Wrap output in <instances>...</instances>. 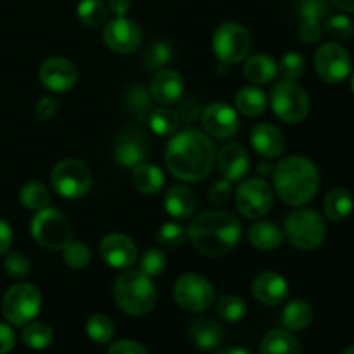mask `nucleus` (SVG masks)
Listing matches in <instances>:
<instances>
[{
	"instance_id": "1",
	"label": "nucleus",
	"mask_w": 354,
	"mask_h": 354,
	"mask_svg": "<svg viewBox=\"0 0 354 354\" xmlns=\"http://www.w3.org/2000/svg\"><path fill=\"white\" fill-rule=\"evenodd\" d=\"M169 173L182 182L206 178L216 161L213 142L199 130H183L169 140L165 154Z\"/></svg>"
},
{
	"instance_id": "2",
	"label": "nucleus",
	"mask_w": 354,
	"mask_h": 354,
	"mask_svg": "<svg viewBox=\"0 0 354 354\" xmlns=\"http://www.w3.org/2000/svg\"><path fill=\"white\" fill-rule=\"evenodd\" d=\"M242 235L239 218L223 209H209L194 218L189 228V237L197 251L218 258L234 251Z\"/></svg>"
},
{
	"instance_id": "3",
	"label": "nucleus",
	"mask_w": 354,
	"mask_h": 354,
	"mask_svg": "<svg viewBox=\"0 0 354 354\" xmlns=\"http://www.w3.org/2000/svg\"><path fill=\"white\" fill-rule=\"evenodd\" d=\"M273 182L287 206L299 207L310 203L320 187V173L313 161L303 156H289L273 169Z\"/></svg>"
},
{
	"instance_id": "4",
	"label": "nucleus",
	"mask_w": 354,
	"mask_h": 354,
	"mask_svg": "<svg viewBox=\"0 0 354 354\" xmlns=\"http://www.w3.org/2000/svg\"><path fill=\"white\" fill-rule=\"evenodd\" d=\"M114 299L116 304L131 317H144L151 313L158 301V290L151 277L138 272L121 273L114 283Z\"/></svg>"
},
{
	"instance_id": "5",
	"label": "nucleus",
	"mask_w": 354,
	"mask_h": 354,
	"mask_svg": "<svg viewBox=\"0 0 354 354\" xmlns=\"http://www.w3.org/2000/svg\"><path fill=\"white\" fill-rule=\"evenodd\" d=\"M286 237L290 244L301 251H313L318 249L325 241L327 228L320 214L313 209L294 211L287 216Z\"/></svg>"
},
{
	"instance_id": "6",
	"label": "nucleus",
	"mask_w": 354,
	"mask_h": 354,
	"mask_svg": "<svg viewBox=\"0 0 354 354\" xmlns=\"http://www.w3.org/2000/svg\"><path fill=\"white\" fill-rule=\"evenodd\" d=\"M31 235L47 251H62L73 241V227L61 211L45 207L31 221Z\"/></svg>"
},
{
	"instance_id": "7",
	"label": "nucleus",
	"mask_w": 354,
	"mask_h": 354,
	"mask_svg": "<svg viewBox=\"0 0 354 354\" xmlns=\"http://www.w3.org/2000/svg\"><path fill=\"white\" fill-rule=\"evenodd\" d=\"M272 107L279 120L296 124L306 120L310 113V97L297 83L280 80L272 88Z\"/></svg>"
},
{
	"instance_id": "8",
	"label": "nucleus",
	"mask_w": 354,
	"mask_h": 354,
	"mask_svg": "<svg viewBox=\"0 0 354 354\" xmlns=\"http://www.w3.org/2000/svg\"><path fill=\"white\" fill-rule=\"evenodd\" d=\"M41 308V294L31 283H16L2 297V313L16 327L30 324Z\"/></svg>"
},
{
	"instance_id": "9",
	"label": "nucleus",
	"mask_w": 354,
	"mask_h": 354,
	"mask_svg": "<svg viewBox=\"0 0 354 354\" xmlns=\"http://www.w3.org/2000/svg\"><path fill=\"white\" fill-rule=\"evenodd\" d=\"M251 33L239 23H223L214 30L213 50L223 64H237L251 52Z\"/></svg>"
},
{
	"instance_id": "10",
	"label": "nucleus",
	"mask_w": 354,
	"mask_h": 354,
	"mask_svg": "<svg viewBox=\"0 0 354 354\" xmlns=\"http://www.w3.org/2000/svg\"><path fill=\"white\" fill-rule=\"evenodd\" d=\"M50 182L59 196L66 199H80L92 187V173L78 159H64L54 166Z\"/></svg>"
},
{
	"instance_id": "11",
	"label": "nucleus",
	"mask_w": 354,
	"mask_h": 354,
	"mask_svg": "<svg viewBox=\"0 0 354 354\" xmlns=\"http://www.w3.org/2000/svg\"><path fill=\"white\" fill-rule=\"evenodd\" d=\"M176 304L190 313H203L213 304L214 289L199 273H185L175 282L173 289Z\"/></svg>"
},
{
	"instance_id": "12",
	"label": "nucleus",
	"mask_w": 354,
	"mask_h": 354,
	"mask_svg": "<svg viewBox=\"0 0 354 354\" xmlns=\"http://www.w3.org/2000/svg\"><path fill=\"white\" fill-rule=\"evenodd\" d=\"M273 204V192L265 178H249L239 187L235 206L248 220H259L265 216Z\"/></svg>"
},
{
	"instance_id": "13",
	"label": "nucleus",
	"mask_w": 354,
	"mask_h": 354,
	"mask_svg": "<svg viewBox=\"0 0 354 354\" xmlns=\"http://www.w3.org/2000/svg\"><path fill=\"white\" fill-rule=\"evenodd\" d=\"M351 57L337 41L324 44L315 52V69L327 83H341L351 73Z\"/></svg>"
},
{
	"instance_id": "14",
	"label": "nucleus",
	"mask_w": 354,
	"mask_h": 354,
	"mask_svg": "<svg viewBox=\"0 0 354 354\" xmlns=\"http://www.w3.org/2000/svg\"><path fill=\"white\" fill-rule=\"evenodd\" d=\"M104 44L116 54H130L137 50L142 41V30L135 21L124 16H116L107 21L102 31Z\"/></svg>"
},
{
	"instance_id": "15",
	"label": "nucleus",
	"mask_w": 354,
	"mask_h": 354,
	"mask_svg": "<svg viewBox=\"0 0 354 354\" xmlns=\"http://www.w3.org/2000/svg\"><path fill=\"white\" fill-rule=\"evenodd\" d=\"M149 154L147 140L137 128H124L118 133L114 144V159L123 168H135L145 161Z\"/></svg>"
},
{
	"instance_id": "16",
	"label": "nucleus",
	"mask_w": 354,
	"mask_h": 354,
	"mask_svg": "<svg viewBox=\"0 0 354 354\" xmlns=\"http://www.w3.org/2000/svg\"><path fill=\"white\" fill-rule=\"evenodd\" d=\"M40 82L50 92H68L78 80V71L64 57H50L40 66Z\"/></svg>"
},
{
	"instance_id": "17",
	"label": "nucleus",
	"mask_w": 354,
	"mask_h": 354,
	"mask_svg": "<svg viewBox=\"0 0 354 354\" xmlns=\"http://www.w3.org/2000/svg\"><path fill=\"white\" fill-rule=\"evenodd\" d=\"M100 258L113 268H130L137 261V248L133 241L123 234H109L99 245Z\"/></svg>"
},
{
	"instance_id": "18",
	"label": "nucleus",
	"mask_w": 354,
	"mask_h": 354,
	"mask_svg": "<svg viewBox=\"0 0 354 354\" xmlns=\"http://www.w3.org/2000/svg\"><path fill=\"white\" fill-rule=\"evenodd\" d=\"M203 127L209 135L216 138H228L237 133V113L225 102H213L203 111Z\"/></svg>"
},
{
	"instance_id": "19",
	"label": "nucleus",
	"mask_w": 354,
	"mask_h": 354,
	"mask_svg": "<svg viewBox=\"0 0 354 354\" xmlns=\"http://www.w3.org/2000/svg\"><path fill=\"white\" fill-rule=\"evenodd\" d=\"M252 296L266 306H277L289 296V282L277 272H263L252 280Z\"/></svg>"
},
{
	"instance_id": "20",
	"label": "nucleus",
	"mask_w": 354,
	"mask_h": 354,
	"mask_svg": "<svg viewBox=\"0 0 354 354\" xmlns=\"http://www.w3.org/2000/svg\"><path fill=\"white\" fill-rule=\"evenodd\" d=\"M185 83L175 69H161L151 82V95L161 106L175 104L182 97Z\"/></svg>"
},
{
	"instance_id": "21",
	"label": "nucleus",
	"mask_w": 354,
	"mask_h": 354,
	"mask_svg": "<svg viewBox=\"0 0 354 354\" xmlns=\"http://www.w3.org/2000/svg\"><path fill=\"white\" fill-rule=\"evenodd\" d=\"M251 144L259 156L266 159L279 158L286 149V138L282 131L270 123L256 124L251 133Z\"/></svg>"
},
{
	"instance_id": "22",
	"label": "nucleus",
	"mask_w": 354,
	"mask_h": 354,
	"mask_svg": "<svg viewBox=\"0 0 354 354\" xmlns=\"http://www.w3.org/2000/svg\"><path fill=\"white\" fill-rule=\"evenodd\" d=\"M218 168L228 182H237L248 173L249 154L241 144L225 145L218 156Z\"/></svg>"
},
{
	"instance_id": "23",
	"label": "nucleus",
	"mask_w": 354,
	"mask_h": 354,
	"mask_svg": "<svg viewBox=\"0 0 354 354\" xmlns=\"http://www.w3.org/2000/svg\"><path fill=\"white\" fill-rule=\"evenodd\" d=\"M189 335L203 351H211L223 341V327L213 318H196L189 325Z\"/></svg>"
},
{
	"instance_id": "24",
	"label": "nucleus",
	"mask_w": 354,
	"mask_h": 354,
	"mask_svg": "<svg viewBox=\"0 0 354 354\" xmlns=\"http://www.w3.org/2000/svg\"><path fill=\"white\" fill-rule=\"evenodd\" d=\"M197 207V197L194 190L185 185H175L165 194V209L169 216L185 220L194 214Z\"/></svg>"
},
{
	"instance_id": "25",
	"label": "nucleus",
	"mask_w": 354,
	"mask_h": 354,
	"mask_svg": "<svg viewBox=\"0 0 354 354\" xmlns=\"http://www.w3.org/2000/svg\"><path fill=\"white\" fill-rule=\"evenodd\" d=\"M259 354H303L299 341L287 328H273L263 337Z\"/></svg>"
},
{
	"instance_id": "26",
	"label": "nucleus",
	"mask_w": 354,
	"mask_h": 354,
	"mask_svg": "<svg viewBox=\"0 0 354 354\" xmlns=\"http://www.w3.org/2000/svg\"><path fill=\"white\" fill-rule=\"evenodd\" d=\"M354 201L351 192L342 187H335L325 196L324 213L330 221H342L353 213Z\"/></svg>"
},
{
	"instance_id": "27",
	"label": "nucleus",
	"mask_w": 354,
	"mask_h": 354,
	"mask_svg": "<svg viewBox=\"0 0 354 354\" xmlns=\"http://www.w3.org/2000/svg\"><path fill=\"white\" fill-rule=\"evenodd\" d=\"M131 180H133V185L137 187L138 192L145 194V196H154L165 185V175H162L161 169L145 161L135 166Z\"/></svg>"
},
{
	"instance_id": "28",
	"label": "nucleus",
	"mask_w": 354,
	"mask_h": 354,
	"mask_svg": "<svg viewBox=\"0 0 354 354\" xmlns=\"http://www.w3.org/2000/svg\"><path fill=\"white\" fill-rule=\"evenodd\" d=\"M283 235L279 227L270 221H258L249 228V242L259 251H273L282 245Z\"/></svg>"
},
{
	"instance_id": "29",
	"label": "nucleus",
	"mask_w": 354,
	"mask_h": 354,
	"mask_svg": "<svg viewBox=\"0 0 354 354\" xmlns=\"http://www.w3.org/2000/svg\"><path fill=\"white\" fill-rule=\"evenodd\" d=\"M244 76L252 83H270L272 80H275L277 73H279V64L273 61L272 57L265 54L252 55L245 61L244 64Z\"/></svg>"
},
{
	"instance_id": "30",
	"label": "nucleus",
	"mask_w": 354,
	"mask_h": 354,
	"mask_svg": "<svg viewBox=\"0 0 354 354\" xmlns=\"http://www.w3.org/2000/svg\"><path fill=\"white\" fill-rule=\"evenodd\" d=\"M266 104H268V99H266L265 92L261 88H256V86L241 88L237 95H235V106H237V109L244 116L249 118L259 116V114L265 113Z\"/></svg>"
},
{
	"instance_id": "31",
	"label": "nucleus",
	"mask_w": 354,
	"mask_h": 354,
	"mask_svg": "<svg viewBox=\"0 0 354 354\" xmlns=\"http://www.w3.org/2000/svg\"><path fill=\"white\" fill-rule=\"evenodd\" d=\"M313 320V310L306 301H292L282 311V324L287 330H304Z\"/></svg>"
},
{
	"instance_id": "32",
	"label": "nucleus",
	"mask_w": 354,
	"mask_h": 354,
	"mask_svg": "<svg viewBox=\"0 0 354 354\" xmlns=\"http://www.w3.org/2000/svg\"><path fill=\"white\" fill-rule=\"evenodd\" d=\"M149 124H151V130L159 137L175 135L180 124L178 113L168 109V107H158V109L151 111V114H149Z\"/></svg>"
},
{
	"instance_id": "33",
	"label": "nucleus",
	"mask_w": 354,
	"mask_h": 354,
	"mask_svg": "<svg viewBox=\"0 0 354 354\" xmlns=\"http://www.w3.org/2000/svg\"><path fill=\"white\" fill-rule=\"evenodd\" d=\"M21 339H23V342L28 348L41 351V349H47L52 344V341H54V330L47 324L35 322V324L26 325L23 328Z\"/></svg>"
},
{
	"instance_id": "34",
	"label": "nucleus",
	"mask_w": 354,
	"mask_h": 354,
	"mask_svg": "<svg viewBox=\"0 0 354 354\" xmlns=\"http://www.w3.org/2000/svg\"><path fill=\"white\" fill-rule=\"evenodd\" d=\"M19 201L26 209L41 211L48 204V190L45 189L44 183L30 182L19 190Z\"/></svg>"
},
{
	"instance_id": "35",
	"label": "nucleus",
	"mask_w": 354,
	"mask_h": 354,
	"mask_svg": "<svg viewBox=\"0 0 354 354\" xmlns=\"http://www.w3.org/2000/svg\"><path fill=\"white\" fill-rule=\"evenodd\" d=\"M76 12H78L80 21L88 28L100 26L107 19V7L100 0H82Z\"/></svg>"
},
{
	"instance_id": "36",
	"label": "nucleus",
	"mask_w": 354,
	"mask_h": 354,
	"mask_svg": "<svg viewBox=\"0 0 354 354\" xmlns=\"http://www.w3.org/2000/svg\"><path fill=\"white\" fill-rule=\"evenodd\" d=\"M86 335L97 344H106L113 339L114 325L109 317L102 313H95L86 320Z\"/></svg>"
},
{
	"instance_id": "37",
	"label": "nucleus",
	"mask_w": 354,
	"mask_h": 354,
	"mask_svg": "<svg viewBox=\"0 0 354 354\" xmlns=\"http://www.w3.org/2000/svg\"><path fill=\"white\" fill-rule=\"evenodd\" d=\"M171 59V47L166 41H154L145 48L142 55V64L147 71H159Z\"/></svg>"
},
{
	"instance_id": "38",
	"label": "nucleus",
	"mask_w": 354,
	"mask_h": 354,
	"mask_svg": "<svg viewBox=\"0 0 354 354\" xmlns=\"http://www.w3.org/2000/svg\"><path fill=\"white\" fill-rule=\"evenodd\" d=\"M325 31L335 41H348L354 37V23L344 14L327 16L325 19Z\"/></svg>"
},
{
	"instance_id": "39",
	"label": "nucleus",
	"mask_w": 354,
	"mask_h": 354,
	"mask_svg": "<svg viewBox=\"0 0 354 354\" xmlns=\"http://www.w3.org/2000/svg\"><path fill=\"white\" fill-rule=\"evenodd\" d=\"M216 311L225 322H241L248 313L245 301L239 296H223L216 304Z\"/></svg>"
},
{
	"instance_id": "40",
	"label": "nucleus",
	"mask_w": 354,
	"mask_h": 354,
	"mask_svg": "<svg viewBox=\"0 0 354 354\" xmlns=\"http://www.w3.org/2000/svg\"><path fill=\"white\" fill-rule=\"evenodd\" d=\"M152 106V95L145 86L142 85H133L130 86V90L127 92V107L131 113L138 114V116H144L151 111Z\"/></svg>"
},
{
	"instance_id": "41",
	"label": "nucleus",
	"mask_w": 354,
	"mask_h": 354,
	"mask_svg": "<svg viewBox=\"0 0 354 354\" xmlns=\"http://www.w3.org/2000/svg\"><path fill=\"white\" fill-rule=\"evenodd\" d=\"M62 258L64 263L71 268L80 270L85 268L90 263V249L83 242H69L64 249H62Z\"/></svg>"
},
{
	"instance_id": "42",
	"label": "nucleus",
	"mask_w": 354,
	"mask_h": 354,
	"mask_svg": "<svg viewBox=\"0 0 354 354\" xmlns=\"http://www.w3.org/2000/svg\"><path fill=\"white\" fill-rule=\"evenodd\" d=\"M304 68H306V62H304V57L299 52H287L279 64L280 75H282L283 80H289V82L299 78L304 73Z\"/></svg>"
},
{
	"instance_id": "43",
	"label": "nucleus",
	"mask_w": 354,
	"mask_h": 354,
	"mask_svg": "<svg viewBox=\"0 0 354 354\" xmlns=\"http://www.w3.org/2000/svg\"><path fill=\"white\" fill-rule=\"evenodd\" d=\"M189 237V230L180 223H165L159 228L158 241L166 248H178Z\"/></svg>"
},
{
	"instance_id": "44",
	"label": "nucleus",
	"mask_w": 354,
	"mask_h": 354,
	"mask_svg": "<svg viewBox=\"0 0 354 354\" xmlns=\"http://www.w3.org/2000/svg\"><path fill=\"white\" fill-rule=\"evenodd\" d=\"M166 270V256L159 249H149L140 258V272L147 277H158Z\"/></svg>"
},
{
	"instance_id": "45",
	"label": "nucleus",
	"mask_w": 354,
	"mask_h": 354,
	"mask_svg": "<svg viewBox=\"0 0 354 354\" xmlns=\"http://www.w3.org/2000/svg\"><path fill=\"white\" fill-rule=\"evenodd\" d=\"M330 12V6L327 0H301L297 6V14L303 19H324Z\"/></svg>"
},
{
	"instance_id": "46",
	"label": "nucleus",
	"mask_w": 354,
	"mask_h": 354,
	"mask_svg": "<svg viewBox=\"0 0 354 354\" xmlns=\"http://www.w3.org/2000/svg\"><path fill=\"white\" fill-rule=\"evenodd\" d=\"M3 270L12 279H23L30 273V261L21 252H10L6 259H3Z\"/></svg>"
},
{
	"instance_id": "47",
	"label": "nucleus",
	"mask_w": 354,
	"mask_h": 354,
	"mask_svg": "<svg viewBox=\"0 0 354 354\" xmlns=\"http://www.w3.org/2000/svg\"><path fill=\"white\" fill-rule=\"evenodd\" d=\"M299 38L304 44H315V41L320 40L322 37V24L317 19H303V23L299 24Z\"/></svg>"
},
{
	"instance_id": "48",
	"label": "nucleus",
	"mask_w": 354,
	"mask_h": 354,
	"mask_svg": "<svg viewBox=\"0 0 354 354\" xmlns=\"http://www.w3.org/2000/svg\"><path fill=\"white\" fill-rule=\"evenodd\" d=\"M199 113H201V102L197 97L190 95L187 97L185 100H182V104H180L178 118L182 121H185V123H194V121L197 120V116H199Z\"/></svg>"
},
{
	"instance_id": "49",
	"label": "nucleus",
	"mask_w": 354,
	"mask_h": 354,
	"mask_svg": "<svg viewBox=\"0 0 354 354\" xmlns=\"http://www.w3.org/2000/svg\"><path fill=\"white\" fill-rule=\"evenodd\" d=\"M232 196V187L228 180H218L213 183V187L209 189V201L213 204H225L228 203Z\"/></svg>"
},
{
	"instance_id": "50",
	"label": "nucleus",
	"mask_w": 354,
	"mask_h": 354,
	"mask_svg": "<svg viewBox=\"0 0 354 354\" xmlns=\"http://www.w3.org/2000/svg\"><path fill=\"white\" fill-rule=\"evenodd\" d=\"M107 354H149V353L140 342L130 341V339H121V341L114 342V344L111 346Z\"/></svg>"
},
{
	"instance_id": "51",
	"label": "nucleus",
	"mask_w": 354,
	"mask_h": 354,
	"mask_svg": "<svg viewBox=\"0 0 354 354\" xmlns=\"http://www.w3.org/2000/svg\"><path fill=\"white\" fill-rule=\"evenodd\" d=\"M57 100L52 99V97H44V99L38 100L37 107H35V118L38 121H48L57 113Z\"/></svg>"
},
{
	"instance_id": "52",
	"label": "nucleus",
	"mask_w": 354,
	"mask_h": 354,
	"mask_svg": "<svg viewBox=\"0 0 354 354\" xmlns=\"http://www.w3.org/2000/svg\"><path fill=\"white\" fill-rule=\"evenodd\" d=\"M14 342H16V335H14L12 328L6 324H0V354L12 351Z\"/></svg>"
},
{
	"instance_id": "53",
	"label": "nucleus",
	"mask_w": 354,
	"mask_h": 354,
	"mask_svg": "<svg viewBox=\"0 0 354 354\" xmlns=\"http://www.w3.org/2000/svg\"><path fill=\"white\" fill-rule=\"evenodd\" d=\"M14 241V234H12V228L10 225L7 223L6 220L0 218V254H6L7 251L10 249Z\"/></svg>"
},
{
	"instance_id": "54",
	"label": "nucleus",
	"mask_w": 354,
	"mask_h": 354,
	"mask_svg": "<svg viewBox=\"0 0 354 354\" xmlns=\"http://www.w3.org/2000/svg\"><path fill=\"white\" fill-rule=\"evenodd\" d=\"M107 7L116 16H124L130 10L131 0H107Z\"/></svg>"
},
{
	"instance_id": "55",
	"label": "nucleus",
	"mask_w": 354,
	"mask_h": 354,
	"mask_svg": "<svg viewBox=\"0 0 354 354\" xmlns=\"http://www.w3.org/2000/svg\"><path fill=\"white\" fill-rule=\"evenodd\" d=\"M330 2L344 12H354V0H330Z\"/></svg>"
},
{
	"instance_id": "56",
	"label": "nucleus",
	"mask_w": 354,
	"mask_h": 354,
	"mask_svg": "<svg viewBox=\"0 0 354 354\" xmlns=\"http://www.w3.org/2000/svg\"><path fill=\"white\" fill-rule=\"evenodd\" d=\"M216 354H251V353L245 351V349L242 348H225L221 349V351H218Z\"/></svg>"
},
{
	"instance_id": "57",
	"label": "nucleus",
	"mask_w": 354,
	"mask_h": 354,
	"mask_svg": "<svg viewBox=\"0 0 354 354\" xmlns=\"http://www.w3.org/2000/svg\"><path fill=\"white\" fill-rule=\"evenodd\" d=\"M258 169H259V173H261L263 176H266V175H268V173H273V168H272V166H270V165H266V162H263V165H259Z\"/></svg>"
},
{
	"instance_id": "58",
	"label": "nucleus",
	"mask_w": 354,
	"mask_h": 354,
	"mask_svg": "<svg viewBox=\"0 0 354 354\" xmlns=\"http://www.w3.org/2000/svg\"><path fill=\"white\" fill-rule=\"evenodd\" d=\"M342 354H354V344L349 346V348H346L344 353H342Z\"/></svg>"
},
{
	"instance_id": "59",
	"label": "nucleus",
	"mask_w": 354,
	"mask_h": 354,
	"mask_svg": "<svg viewBox=\"0 0 354 354\" xmlns=\"http://www.w3.org/2000/svg\"><path fill=\"white\" fill-rule=\"evenodd\" d=\"M351 90H353V93H354V73H353V76H351Z\"/></svg>"
}]
</instances>
